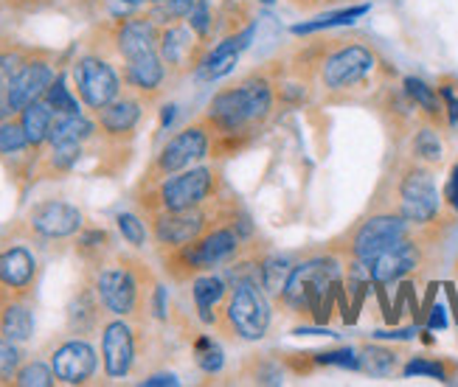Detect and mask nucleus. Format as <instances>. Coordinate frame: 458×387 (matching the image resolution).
<instances>
[{"label": "nucleus", "mask_w": 458, "mask_h": 387, "mask_svg": "<svg viewBox=\"0 0 458 387\" xmlns=\"http://www.w3.org/2000/svg\"><path fill=\"white\" fill-rule=\"evenodd\" d=\"M37 275V258L26 248H9L0 253V287L26 290Z\"/></svg>", "instance_id": "aec40b11"}, {"label": "nucleus", "mask_w": 458, "mask_h": 387, "mask_svg": "<svg viewBox=\"0 0 458 387\" xmlns=\"http://www.w3.org/2000/svg\"><path fill=\"white\" fill-rule=\"evenodd\" d=\"M411 157L425 163V166H430V169H436L445 160V144H442L439 132H436L430 124L420 127L411 135Z\"/></svg>", "instance_id": "c85d7f7f"}, {"label": "nucleus", "mask_w": 458, "mask_h": 387, "mask_svg": "<svg viewBox=\"0 0 458 387\" xmlns=\"http://www.w3.org/2000/svg\"><path fill=\"white\" fill-rule=\"evenodd\" d=\"M256 37V20L253 23H248L245 29L239 31H231L225 34L220 43H216L214 48H208L200 59V65L194 68V76L200 81H216V79H225L228 73H233V68L239 65V59H242V54L250 48Z\"/></svg>", "instance_id": "9b49d317"}, {"label": "nucleus", "mask_w": 458, "mask_h": 387, "mask_svg": "<svg viewBox=\"0 0 458 387\" xmlns=\"http://www.w3.org/2000/svg\"><path fill=\"white\" fill-rule=\"evenodd\" d=\"M273 323L270 295L256 281H239L228 290L223 309L216 312L214 325L223 334L239 342H259L265 340Z\"/></svg>", "instance_id": "7ed1b4c3"}, {"label": "nucleus", "mask_w": 458, "mask_h": 387, "mask_svg": "<svg viewBox=\"0 0 458 387\" xmlns=\"http://www.w3.org/2000/svg\"><path fill=\"white\" fill-rule=\"evenodd\" d=\"M118 54L124 59H135L157 51V43H161V34H157L152 17H135L127 20V23L118 29Z\"/></svg>", "instance_id": "6ab92c4d"}, {"label": "nucleus", "mask_w": 458, "mask_h": 387, "mask_svg": "<svg viewBox=\"0 0 458 387\" xmlns=\"http://www.w3.org/2000/svg\"><path fill=\"white\" fill-rule=\"evenodd\" d=\"M51 121H54V110L46 98H37L29 107L20 110V124H23V132L29 138V147H39L43 140H48Z\"/></svg>", "instance_id": "a878e982"}, {"label": "nucleus", "mask_w": 458, "mask_h": 387, "mask_svg": "<svg viewBox=\"0 0 458 387\" xmlns=\"http://www.w3.org/2000/svg\"><path fill=\"white\" fill-rule=\"evenodd\" d=\"M172 118H174V107H166V110H164V118H161V124L169 127V124H172Z\"/></svg>", "instance_id": "603ef678"}, {"label": "nucleus", "mask_w": 458, "mask_h": 387, "mask_svg": "<svg viewBox=\"0 0 458 387\" xmlns=\"http://www.w3.org/2000/svg\"><path fill=\"white\" fill-rule=\"evenodd\" d=\"M413 228L416 225H411V222L405 216H400V214L374 211L371 216L357 222V225L344 239H337L332 253H337L344 261L352 258V261H363L366 264L377 253H383L386 248H391L394 241L411 236Z\"/></svg>", "instance_id": "39448f33"}, {"label": "nucleus", "mask_w": 458, "mask_h": 387, "mask_svg": "<svg viewBox=\"0 0 458 387\" xmlns=\"http://www.w3.org/2000/svg\"><path fill=\"white\" fill-rule=\"evenodd\" d=\"M262 4H265V6H273V4H276V0H262Z\"/></svg>", "instance_id": "6e6d98bb"}, {"label": "nucleus", "mask_w": 458, "mask_h": 387, "mask_svg": "<svg viewBox=\"0 0 458 387\" xmlns=\"http://www.w3.org/2000/svg\"><path fill=\"white\" fill-rule=\"evenodd\" d=\"M31 222V231L46 236V239H68L73 233L82 231V211L68 206V202H59V199H48L43 206H37L29 214Z\"/></svg>", "instance_id": "4468645a"}, {"label": "nucleus", "mask_w": 458, "mask_h": 387, "mask_svg": "<svg viewBox=\"0 0 458 387\" xmlns=\"http://www.w3.org/2000/svg\"><path fill=\"white\" fill-rule=\"evenodd\" d=\"M102 354H105V374L110 379H124L135 362V332L124 320H113L105 325L102 334Z\"/></svg>", "instance_id": "2eb2a0df"}, {"label": "nucleus", "mask_w": 458, "mask_h": 387, "mask_svg": "<svg viewBox=\"0 0 458 387\" xmlns=\"http://www.w3.org/2000/svg\"><path fill=\"white\" fill-rule=\"evenodd\" d=\"M0 334L12 342H26L34 334V315L26 303H6L0 312Z\"/></svg>", "instance_id": "bb28decb"}, {"label": "nucleus", "mask_w": 458, "mask_h": 387, "mask_svg": "<svg viewBox=\"0 0 458 387\" xmlns=\"http://www.w3.org/2000/svg\"><path fill=\"white\" fill-rule=\"evenodd\" d=\"M96 292L102 307L115 317H127L138 307V278L130 267H105L98 273Z\"/></svg>", "instance_id": "ddd939ff"}, {"label": "nucleus", "mask_w": 458, "mask_h": 387, "mask_svg": "<svg viewBox=\"0 0 458 387\" xmlns=\"http://www.w3.org/2000/svg\"><path fill=\"white\" fill-rule=\"evenodd\" d=\"M79 157H82V144H54L51 166L56 172H68L71 166H76Z\"/></svg>", "instance_id": "79ce46f5"}, {"label": "nucleus", "mask_w": 458, "mask_h": 387, "mask_svg": "<svg viewBox=\"0 0 458 387\" xmlns=\"http://www.w3.org/2000/svg\"><path fill=\"white\" fill-rule=\"evenodd\" d=\"M26 65V56L20 51H4L0 54V90H9L12 79L17 76V71Z\"/></svg>", "instance_id": "37998d69"}, {"label": "nucleus", "mask_w": 458, "mask_h": 387, "mask_svg": "<svg viewBox=\"0 0 458 387\" xmlns=\"http://www.w3.org/2000/svg\"><path fill=\"white\" fill-rule=\"evenodd\" d=\"M141 121V105L135 98H115L98 113V124L107 135H127Z\"/></svg>", "instance_id": "5701e85b"}, {"label": "nucleus", "mask_w": 458, "mask_h": 387, "mask_svg": "<svg viewBox=\"0 0 458 387\" xmlns=\"http://www.w3.org/2000/svg\"><path fill=\"white\" fill-rule=\"evenodd\" d=\"M144 384L147 387H155V384H181V382H177V376L174 374H155V376H149V379H144Z\"/></svg>", "instance_id": "8fccbe9b"}, {"label": "nucleus", "mask_w": 458, "mask_h": 387, "mask_svg": "<svg viewBox=\"0 0 458 387\" xmlns=\"http://www.w3.org/2000/svg\"><path fill=\"white\" fill-rule=\"evenodd\" d=\"M115 225H118V231H122V236L127 239V244H132V248H144L147 228H144V222L138 219L135 214H118Z\"/></svg>", "instance_id": "a19ab883"}, {"label": "nucleus", "mask_w": 458, "mask_h": 387, "mask_svg": "<svg viewBox=\"0 0 458 387\" xmlns=\"http://www.w3.org/2000/svg\"><path fill=\"white\" fill-rule=\"evenodd\" d=\"M366 12H369V4L352 6V9H341V12H332V14H324V17H318V20H307V23L293 26V34H315V31L335 29V26H349V23H354V20H360Z\"/></svg>", "instance_id": "7c9ffc66"}, {"label": "nucleus", "mask_w": 458, "mask_h": 387, "mask_svg": "<svg viewBox=\"0 0 458 387\" xmlns=\"http://www.w3.org/2000/svg\"><path fill=\"white\" fill-rule=\"evenodd\" d=\"M445 325H447L445 307H433L430 315H428V329H445Z\"/></svg>", "instance_id": "09e8293b"}, {"label": "nucleus", "mask_w": 458, "mask_h": 387, "mask_svg": "<svg viewBox=\"0 0 458 387\" xmlns=\"http://www.w3.org/2000/svg\"><path fill=\"white\" fill-rule=\"evenodd\" d=\"M43 98L48 101L54 113H79V101H76V98L71 96V90L65 88V79H63V76H56V79L51 81V88L46 90Z\"/></svg>", "instance_id": "c9c22d12"}, {"label": "nucleus", "mask_w": 458, "mask_h": 387, "mask_svg": "<svg viewBox=\"0 0 458 387\" xmlns=\"http://www.w3.org/2000/svg\"><path fill=\"white\" fill-rule=\"evenodd\" d=\"M54 79H56V73H54L51 63H46V59H26V65L17 71V76L12 79V85H9L12 107L23 110V107L31 105V101L43 98Z\"/></svg>", "instance_id": "a211bd4d"}, {"label": "nucleus", "mask_w": 458, "mask_h": 387, "mask_svg": "<svg viewBox=\"0 0 458 387\" xmlns=\"http://www.w3.org/2000/svg\"><path fill=\"white\" fill-rule=\"evenodd\" d=\"M403 88H405V93L411 96L413 105L422 110V115L430 121V124H447L445 101H442V96L436 93L430 85H425V81H422V79H416V76H408V79L403 81Z\"/></svg>", "instance_id": "393cba45"}, {"label": "nucleus", "mask_w": 458, "mask_h": 387, "mask_svg": "<svg viewBox=\"0 0 458 387\" xmlns=\"http://www.w3.org/2000/svg\"><path fill=\"white\" fill-rule=\"evenodd\" d=\"M194 4H197V0H166V4H161L164 6L161 14L169 20V23H174V20L189 17V12L194 9Z\"/></svg>", "instance_id": "c03bdc74"}, {"label": "nucleus", "mask_w": 458, "mask_h": 387, "mask_svg": "<svg viewBox=\"0 0 458 387\" xmlns=\"http://www.w3.org/2000/svg\"><path fill=\"white\" fill-rule=\"evenodd\" d=\"M20 342H12L6 337H0V382H14V374L20 371V359H23V354H20L17 349Z\"/></svg>", "instance_id": "ea45409f"}, {"label": "nucleus", "mask_w": 458, "mask_h": 387, "mask_svg": "<svg viewBox=\"0 0 458 387\" xmlns=\"http://www.w3.org/2000/svg\"><path fill=\"white\" fill-rule=\"evenodd\" d=\"M290 4H293L295 9H312V6H318V4H327V0H290Z\"/></svg>", "instance_id": "3c124183"}, {"label": "nucleus", "mask_w": 458, "mask_h": 387, "mask_svg": "<svg viewBox=\"0 0 458 387\" xmlns=\"http://www.w3.org/2000/svg\"><path fill=\"white\" fill-rule=\"evenodd\" d=\"M54 382H56L54 368H48L43 362H31L14 374V384H20V387H51Z\"/></svg>", "instance_id": "f704fd0d"}, {"label": "nucleus", "mask_w": 458, "mask_h": 387, "mask_svg": "<svg viewBox=\"0 0 458 387\" xmlns=\"http://www.w3.org/2000/svg\"><path fill=\"white\" fill-rule=\"evenodd\" d=\"M242 376H245V382H253V384H282L284 382V362H278L273 357L253 354L242 365Z\"/></svg>", "instance_id": "c756f323"}, {"label": "nucleus", "mask_w": 458, "mask_h": 387, "mask_svg": "<svg viewBox=\"0 0 458 387\" xmlns=\"http://www.w3.org/2000/svg\"><path fill=\"white\" fill-rule=\"evenodd\" d=\"M186 20H189V29L206 43V39L211 37V31H214V20H216V17L211 14V0H197L194 9L189 12Z\"/></svg>", "instance_id": "4c0bfd02"}, {"label": "nucleus", "mask_w": 458, "mask_h": 387, "mask_svg": "<svg viewBox=\"0 0 458 387\" xmlns=\"http://www.w3.org/2000/svg\"><path fill=\"white\" fill-rule=\"evenodd\" d=\"M93 135V124L82 113H54L48 140L54 144H82Z\"/></svg>", "instance_id": "b1692460"}, {"label": "nucleus", "mask_w": 458, "mask_h": 387, "mask_svg": "<svg viewBox=\"0 0 458 387\" xmlns=\"http://www.w3.org/2000/svg\"><path fill=\"white\" fill-rule=\"evenodd\" d=\"M344 275V258L337 253H321V256H312L301 264H295L290 270L287 278V287L278 298L282 307H287L293 315H301L307 317V295L315 287H332Z\"/></svg>", "instance_id": "0eeeda50"}, {"label": "nucleus", "mask_w": 458, "mask_h": 387, "mask_svg": "<svg viewBox=\"0 0 458 387\" xmlns=\"http://www.w3.org/2000/svg\"><path fill=\"white\" fill-rule=\"evenodd\" d=\"M422 261H425V241L411 233L400 241H394L391 248L377 253L374 258H369L366 273L369 281H374L377 287H386V283L403 281L405 275L416 273L422 267Z\"/></svg>", "instance_id": "9d476101"}, {"label": "nucleus", "mask_w": 458, "mask_h": 387, "mask_svg": "<svg viewBox=\"0 0 458 387\" xmlns=\"http://www.w3.org/2000/svg\"><path fill=\"white\" fill-rule=\"evenodd\" d=\"M115 4H122V6H127V9H135V6L147 4V0H115Z\"/></svg>", "instance_id": "864d4df0"}, {"label": "nucleus", "mask_w": 458, "mask_h": 387, "mask_svg": "<svg viewBox=\"0 0 458 387\" xmlns=\"http://www.w3.org/2000/svg\"><path fill=\"white\" fill-rule=\"evenodd\" d=\"M191 354H194V362L197 368L203 374H220L223 365H225V357H223V349L216 345V340H211L208 334H200L191 345Z\"/></svg>", "instance_id": "473e14b6"}, {"label": "nucleus", "mask_w": 458, "mask_h": 387, "mask_svg": "<svg viewBox=\"0 0 458 387\" xmlns=\"http://www.w3.org/2000/svg\"><path fill=\"white\" fill-rule=\"evenodd\" d=\"M391 197H394V202L386 211L405 216L411 225L428 228L433 222H439V208H442L439 191H436L433 169L425 166V163L411 157L405 166L396 172Z\"/></svg>", "instance_id": "20e7f679"}, {"label": "nucleus", "mask_w": 458, "mask_h": 387, "mask_svg": "<svg viewBox=\"0 0 458 387\" xmlns=\"http://www.w3.org/2000/svg\"><path fill=\"white\" fill-rule=\"evenodd\" d=\"M278 79H282L278 71L259 68L208 101V110L203 118L214 130V144H211L214 157L239 155L245 147H250V140L267 124L276 110Z\"/></svg>", "instance_id": "f257e3e1"}, {"label": "nucleus", "mask_w": 458, "mask_h": 387, "mask_svg": "<svg viewBox=\"0 0 458 387\" xmlns=\"http://www.w3.org/2000/svg\"><path fill=\"white\" fill-rule=\"evenodd\" d=\"M439 96H442V101H445L447 124L455 127V124H458V96H455V88L450 85V81H445V85L439 88Z\"/></svg>", "instance_id": "a18cd8bd"}, {"label": "nucleus", "mask_w": 458, "mask_h": 387, "mask_svg": "<svg viewBox=\"0 0 458 387\" xmlns=\"http://www.w3.org/2000/svg\"><path fill=\"white\" fill-rule=\"evenodd\" d=\"M51 368L59 382L65 384H85L96 374V351L85 340L63 342L51 357Z\"/></svg>", "instance_id": "dca6fc26"}, {"label": "nucleus", "mask_w": 458, "mask_h": 387, "mask_svg": "<svg viewBox=\"0 0 458 387\" xmlns=\"http://www.w3.org/2000/svg\"><path fill=\"white\" fill-rule=\"evenodd\" d=\"M236 208L239 206L233 202L231 208L214 206L211 211L206 206L186 208V211H161L155 216L152 233H155L157 244H164V248H181V244H189L197 236H203L206 231H211L214 225L225 222Z\"/></svg>", "instance_id": "6e6552de"}, {"label": "nucleus", "mask_w": 458, "mask_h": 387, "mask_svg": "<svg viewBox=\"0 0 458 387\" xmlns=\"http://www.w3.org/2000/svg\"><path fill=\"white\" fill-rule=\"evenodd\" d=\"M76 90L90 110H102L118 98V76L98 56H82L73 68Z\"/></svg>", "instance_id": "f8f14e48"}, {"label": "nucleus", "mask_w": 458, "mask_h": 387, "mask_svg": "<svg viewBox=\"0 0 458 387\" xmlns=\"http://www.w3.org/2000/svg\"><path fill=\"white\" fill-rule=\"evenodd\" d=\"M152 312L157 320H166V290L164 287H155V292H152Z\"/></svg>", "instance_id": "de8ad7c7"}, {"label": "nucleus", "mask_w": 458, "mask_h": 387, "mask_svg": "<svg viewBox=\"0 0 458 387\" xmlns=\"http://www.w3.org/2000/svg\"><path fill=\"white\" fill-rule=\"evenodd\" d=\"M29 147V138L23 132V124H12V121H0V152L4 155H14L23 152Z\"/></svg>", "instance_id": "58836bf2"}, {"label": "nucleus", "mask_w": 458, "mask_h": 387, "mask_svg": "<svg viewBox=\"0 0 458 387\" xmlns=\"http://www.w3.org/2000/svg\"><path fill=\"white\" fill-rule=\"evenodd\" d=\"M445 202L447 208H453L458 214V163L453 166L450 177H447V186H445Z\"/></svg>", "instance_id": "49530a36"}, {"label": "nucleus", "mask_w": 458, "mask_h": 387, "mask_svg": "<svg viewBox=\"0 0 458 387\" xmlns=\"http://www.w3.org/2000/svg\"><path fill=\"white\" fill-rule=\"evenodd\" d=\"M124 76L132 88L144 90V93H152L164 85L166 79V65L157 51L152 54H144V56H135V59H127V68H124Z\"/></svg>", "instance_id": "4be33fe9"}, {"label": "nucleus", "mask_w": 458, "mask_h": 387, "mask_svg": "<svg viewBox=\"0 0 458 387\" xmlns=\"http://www.w3.org/2000/svg\"><path fill=\"white\" fill-rule=\"evenodd\" d=\"M223 186L220 169L214 166H191L177 174L164 177V182L155 191V202L161 211H186L214 202L216 191Z\"/></svg>", "instance_id": "423d86ee"}, {"label": "nucleus", "mask_w": 458, "mask_h": 387, "mask_svg": "<svg viewBox=\"0 0 458 387\" xmlns=\"http://www.w3.org/2000/svg\"><path fill=\"white\" fill-rule=\"evenodd\" d=\"M228 281L223 275H197L191 283V298H194V307H197V317L203 323L214 325L216 315L214 309L223 307V300L228 295Z\"/></svg>", "instance_id": "412c9836"}, {"label": "nucleus", "mask_w": 458, "mask_h": 387, "mask_svg": "<svg viewBox=\"0 0 458 387\" xmlns=\"http://www.w3.org/2000/svg\"><path fill=\"white\" fill-rule=\"evenodd\" d=\"M400 365V354L386 345H363L357 351V371H363L369 376H391Z\"/></svg>", "instance_id": "cd10ccee"}, {"label": "nucleus", "mask_w": 458, "mask_h": 387, "mask_svg": "<svg viewBox=\"0 0 458 387\" xmlns=\"http://www.w3.org/2000/svg\"><path fill=\"white\" fill-rule=\"evenodd\" d=\"M157 54H161L164 65L169 71H181V68L194 71L197 65H200V59H203V39L186 26H169L161 34Z\"/></svg>", "instance_id": "f3484780"}, {"label": "nucleus", "mask_w": 458, "mask_h": 387, "mask_svg": "<svg viewBox=\"0 0 458 387\" xmlns=\"http://www.w3.org/2000/svg\"><path fill=\"white\" fill-rule=\"evenodd\" d=\"M147 4H152V6H161V4H166V0H147Z\"/></svg>", "instance_id": "5fc2aeb1"}, {"label": "nucleus", "mask_w": 458, "mask_h": 387, "mask_svg": "<svg viewBox=\"0 0 458 387\" xmlns=\"http://www.w3.org/2000/svg\"><path fill=\"white\" fill-rule=\"evenodd\" d=\"M211 144H214V130L208 127V121L206 118L194 121L183 132H177L172 140H166L161 155L155 157L152 172L157 177H169L183 169H191L211 155Z\"/></svg>", "instance_id": "1a4fd4ad"}, {"label": "nucleus", "mask_w": 458, "mask_h": 387, "mask_svg": "<svg viewBox=\"0 0 458 387\" xmlns=\"http://www.w3.org/2000/svg\"><path fill=\"white\" fill-rule=\"evenodd\" d=\"M293 264L282 256H265L262 258V290L270 298H282L284 287H287V278H290Z\"/></svg>", "instance_id": "2f4dec72"}, {"label": "nucleus", "mask_w": 458, "mask_h": 387, "mask_svg": "<svg viewBox=\"0 0 458 387\" xmlns=\"http://www.w3.org/2000/svg\"><path fill=\"white\" fill-rule=\"evenodd\" d=\"M71 325L76 332H88L90 325L96 323V303L90 298V292H82L76 295V300L71 303Z\"/></svg>", "instance_id": "e433bc0d"}, {"label": "nucleus", "mask_w": 458, "mask_h": 387, "mask_svg": "<svg viewBox=\"0 0 458 387\" xmlns=\"http://www.w3.org/2000/svg\"><path fill=\"white\" fill-rule=\"evenodd\" d=\"M377 71V54L360 39H315L293 59V76L318 81L327 96L360 90Z\"/></svg>", "instance_id": "f03ea898"}, {"label": "nucleus", "mask_w": 458, "mask_h": 387, "mask_svg": "<svg viewBox=\"0 0 458 387\" xmlns=\"http://www.w3.org/2000/svg\"><path fill=\"white\" fill-rule=\"evenodd\" d=\"M405 376H433L439 382H450V374H453V365L450 362H442V359H425V357H413L405 368H403Z\"/></svg>", "instance_id": "72a5a7b5"}]
</instances>
